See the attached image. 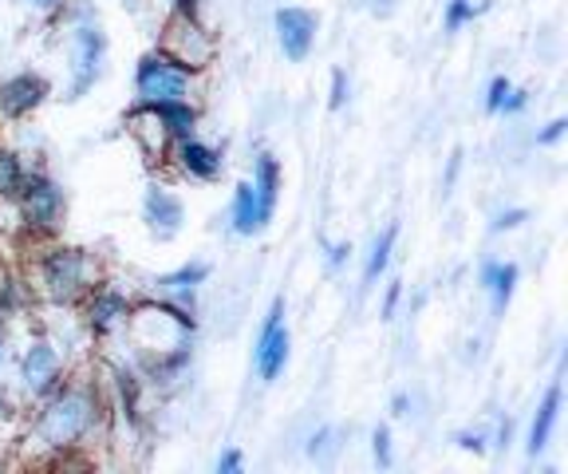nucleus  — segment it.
Instances as JSON below:
<instances>
[{
  "label": "nucleus",
  "mask_w": 568,
  "mask_h": 474,
  "mask_svg": "<svg viewBox=\"0 0 568 474\" xmlns=\"http://www.w3.org/2000/svg\"><path fill=\"white\" fill-rule=\"evenodd\" d=\"M88 309H83V316H88V329L95 332V336H106V332H115L119 324H126L134 316V304L126 293H119V289H91L88 296Z\"/></svg>",
  "instance_id": "ddd939ff"
},
{
  "label": "nucleus",
  "mask_w": 568,
  "mask_h": 474,
  "mask_svg": "<svg viewBox=\"0 0 568 474\" xmlns=\"http://www.w3.org/2000/svg\"><path fill=\"white\" fill-rule=\"evenodd\" d=\"M162 52L174 56L178 63H186L190 72H202L217 52V40H213V32H205L197 17H178L174 12V20L166 24V37H162Z\"/></svg>",
  "instance_id": "423d86ee"
},
{
  "label": "nucleus",
  "mask_w": 568,
  "mask_h": 474,
  "mask_svg": "<svg viewBox=\"0 0 568 474\" xmlns=\"http://www.w3.org/2000/svg\"><path fill=\"white\" fill-rule=\"evenodd\" d=\"M115 387H119V407H123V415L139 420V395H142L139 376H134L131 367H115Z\"/></svg>",
  "instance_id": "4be33fe9"
},
{
  "label": "nucleus",
  "mask_w": 568,
  "mask_h": 474,
  "mask_svg": "<svg viewBox=\"0 0 568 474\" xmlns=\"http://www.w3.org/2000/svg\"><path fill=\"white\" fill-rule=\"evenodd\" d=\"M170 162H174L178 171L186 174V179L194 182H213V179H222L225 171V159L217 147L202 143V139H194V134H186V139H174L170 143Z\"/></svg>",
  "instance_id": "f8f14e48"
},
{
  "label": "nucleus",
  "mask_w": 568,
  "mask_h": 474,
  "mask_svg": "<svg viewBox=\"0 0 568 474\" xmlns=\"http://www.w3.org/2000/svg\"><path fill=\"white\" fill-rule=\"evenodd\" d=\"M565 134H568V119H552L545 131H537V147H557Z\"/></svg>",
  "instance_id": "c85d7f7f"
},
{
  "label": "nucleus",
  "mask_w": 568,
  "mask_h": 474,
  "mask_svg": "<svg viewBox=\"0 0 568 474\" xmlns=\"http://www.w3.org/2000/svg\"><path fill=\"white\" fill-rule=\"evenodd\" d=\"M24 4L36 12H60L63 9V0H24Z\"/></svg>",
  "instance_id": "58836bf2"
},
{
  "label": "nucleus",
  "mask_w": 568,
  "mask_h": 474,
  "mask_svg": "<svg viewBox=\"0 0 568 474\" xmlns=\"http://www.w3.org/2000/svg\"><path fill=\"white\" fill-rule=\"evenodd\" d=\"M170 4L178 17H197V9H202V0H170Z\"/></svg>",
  "instance_id": "e433bc0d"
},
{
  "label": "nucleus",
  "mask_w": 568,
  "mask_h": 474,
  "mask_svg": "<svg viewBox=\"0 0 568 474\" xmlns=\"http://www.w3.org/2000/svg\"><path fill=\"white\" fill-rule=\"evenodd\" d=\"M517 278H521V269L514 261H481V273H478V285L481 293H489V304H494V316H501L514 301V289H517Z\"/></svg>",
  "instance_id": "dca6fc26"
},
{
  "label": "nucleus",
  "mask_w": 568,
  "mask_h": 474,
  "mask_svg": "<svg viewBox=\"0 0 568 474\" xmlns=\"http://www.w3.org/2000/svg\"><path fill=\"white\" fill-rule=\"evenodd\" d=\"M20 301H24V289H20V281L17 278H0V321L17 313Z\"/></svg>",
  "instance_id": "b1692460"
},
{
  "label": "nucleus",
  "mask_w": 568,
  "mask_h": 474,
  "mask_svg": "<svg viewBox=\"0 0 568 474\" xmlns=\"http://www.w3.org/2000/svg\"><path fill=\"white\" fill-rule=\"evenodd\" d=\"M142 222H146V230L159 238V242H174L178 233H182V225H186V206H182V198L174 194L170 186H146V194H142Z\"/></svg>",
  "instance_id": "9b49d317"
},
{
  "label": "nucleus",
  "mask_w": 568,
  "mask_h": 474,
  "mask_svg": "<svg viewBox=\"0 0 568 474\" xmlns=\"http://www.w3.org/2000/svg\"><path fill=\"white\" fill-rule=\"evenodd\" d=\"M17 206H20V222L32 238H52L55 230L63 225V190L52 174L44 171H28L24 174V186L17 194Z\"/></svg>",
  "instance_id": "39448f33"
},
{
  "label": "nucleus",
  "mask_w": 568,
  "mask_h": 474,
  "mask_svg": "<svg viewBox=\"0 0 568 474\" xmlns=\"http://www.w3.org/2000/svg\"><path fill=\"white\" fill-rule=\"evenodd\" d=\"M205 278H210V265H205V261H190V265L174 269V273L154 281V293H159V301L174 304L182 313H194L197 289L205 285Z\"/></svg>",
  "instance_id": "4468645a"
},
{
  "label": "nucleus",
  "mask_w": 568,
  "mask_h": 474,
  "mask_svg": "<svg viewBox=\"0 0 568 474\" xmlns=\"http://www.w3.org/2000/svg\"><path fill=\"white\" fill-rule=\"evenodd\" d=\"M372 455L379 466H390V431L387 427H375L372 431Z\"/></svg>",
  "instance_id": "cd10ccee"
},
{
  "label": "nucleus",
  "mask_w": 568,
  "mask_h": 474,
  "mask_svg": "<svg viewBox=\"0 0 568 474\" xmlns=\"http://www.w3.org/2000/svg\"><path fill=\"white\" fill-rule=\"evenodd\" d=\"M9 415H12V403L4 400V395H0V420H9Z\"/></svg>",
  "instance_id": "79ce46f5"
},
{
  "label": "nucleus",
  "mask_w": 568,
  "mask_h": 474,
  "mask_svg": "<svg viewBox=\"0 0 568 474\" xmlns=\"http://www.w3.org/2000/svg\"><path fill=\"white\" fill-rule=\"evenodd\" d=\"M24 159H20L17 151H9V147H0V202H17L20 186H24Z\"/></svg>",
  "instance_id": "412c9836"
},
{
  "label": "nucleus",
  "mask_w": 568,
  "mask_h": 474,
  "mask_svg": "<svg viewBox=\"0 0 568 474\" xmlns=\"http://www.w3.org/2000/svg\"><path fill=\"white\" fill-rule=\"evenodd\" d=\"M347 95H352V83H347V72H344V68H336V72H332V91H328V108H332V111H344Z\"/></svg>",
  "instance_id": "a878e982"
},
{
  "label": "nucleus",
  "mask_w": 568,
  "mask_h": 474,
  "mask_svg": "<svg viewBox=\"0 0 568 474\" xmlns=\"http://www.w3.org/2000/svg\"><path fill=\"white\" fill-rule=\"evenodd\" d=\"M99 285V261L75 245H48L36 258V289L52 304H80Z\"/></svg>",
  "instance_id": "f03ea898"
},
{
  "label": "nucleus",
  "mask_w": 568,
  "mask_h": 474,
  "mask_svg": "<svg viewBox=\"0 0 568 474\" xmlns=\"http://www.w3.org/2000/svg\"><path fill=\"white\" fill-rule=\"evenodd\" d=\"M509 438H514V420L506 415V420L497 423V447H509Z\"/></svg>",
  "instance_id": "4c0bfd02"
},
{
  "label": "nucleus",
  "mask_w": 568,
  "mask_h": 474,
  "mask_svg": "<svg viewBox=\"0 0 568 474\" xmlns=\"http://www.w3.org/2000/svg\"><path fill=\"white\" fill-rule=\"evenodd\" d=\"M273 28H276V44H281L284 60H293V63L308 60L312 44H316V32H320L316 12L301 9V4H284V9H276Z\"/></svg>",
  "instance_id": "1a4fd4ad"
},
{
  "label": "nucleus",
  "mask_w": 568,
  "mask_h": 474,
  "mask_svg": "<svg viewBox=\"0 0 568 474\" xmlns=\"http://www.w3.org/2000/svg\"><path fill=\"white\" fill-rule=\"evenodd\" d=\"M560 403H565V387H560V380H552L549 392H545L541 403H537V412H532L529 438H525V451H529L532 458L552 443V431H557V420H560Z\"/></svg>",
  "instance_id": "2eb2a0df"
},
{
  "label": "nucleus",
  "mask_w": 568,
  "mask_h": 474,
  "mask_svg": "<svg viewBox=\"0 0 568 474\" xmlns=\"http://www.w3.org/2000/svg\"><path fill=\"white\" fill-rule=\"evenodd\" d=\"M63 360L60 352L48 341H32L20 356V387H24L32 400H48L52 392L63 387Z\"/></svg>",
  "instance_id": "6e6552de"
},
{
  "label": "nucleus",
  "mask_w": 568,
  "mask_h": 474,
  "mask_svg": "<svg viewBox=\"0 0 568 474\" xmlns=\"http://www.w3.org/2000/svg\"><path fill=\"white\" fill-rule=\"evenodd\" d=\"M328 443H332V427L316 431V435L308 438V455H312V458H320L324 451H328Z\"/></svg>",
  "instance_id": "f704fd0d"
},
{
  "label": "nucleus",
  "mask_w": 568,
  "mask_h": 474,
  "mask_svg": "<svg viewBox=\"0 0 568 474\" xmlns=\"http://www.w3.org/2000/svg\"><path fill=\"white\" fill-rule=\"evenodd\" d=\"M241 463H245V455H241L237 447L222 451V458H217V474H237V471H241Z\"/></svg>",
  "instance_id": "72a5a7b5"
},
{
  "label": "nucleus",
  "mask_w": 568,
  "mask_h": 474,
  "mask_svg": "<svg viewBox=\"0 0 568 474\" xmlns=\"http://www.w3.org/2000/svg\"><path fill=\"white\" fill-rule=\"evenodd\" d=\"M288 324H284V296H276L268 304V316L257 332V344H253V367H257L261 384H273L276 376L288 364Z\"/></svg>",
  "instance_id": "0eeeda50"
},
{
  "label": "nucleus",
  "mask_w": 568,
  "mask_h": 474,
  "mask_svg": "<svg viewBox=\"0 0 568 474\" xmlns=\"http://www.w3.org/2000/svg\"><path fill=\"white\" fill-rule=\"evenodd\" d=\"M395 242H399V225H387V230H383L379 238L372 242V253H367V261H364V281H367V285H375V281L387 273L390 253H395Z\"/></svg>",
  "instance_id": "aec40b11"
},
{
  "label": "nucleus",
  "mask_w": 568,
  "mask_h": 474,
  "mask_svg": "<svg viewBox=\"0 0 568 474\" xmlns=\"http://www.w3.org/2000/svg\"><path fill=\"white\" fill-rule=\"evenodd\" d=\"M525 108H529V91H525V88H509L506 103H501V111H497V115H521Z\"/></svg>",
  "instance_id": "c756f323"
},
{
  "label": "nucleus",
  "mask_w": 568,
  "mask_h": 474,
  "mask_svg": "<svg viewBox=\"0 0 568 474\" xmlns=\"http://www.w3.org/2000/svg\"><path fill=\"white\" fill-rule=\"evenodd\" d=\"M4 356H9V344H4V332H0V364H4Z\"/></svg>",
  "instance_id": "37998d69"
},
{
  "label": "nucleus",
  "mask_w": 568,
  "mask_h": 474,
  "mask_svg": "<svg viewBox=\"0 0 568 474\" xmlns=\"http://www.w3.org/2000/svg\"><path fill=\"white\" fill-rule=\"evenodd\" d=\"M509 88H514V83H509V75H494V80H489V88H486V115H497V111H501Z\"/></svg>",
  "instance_id": "393cba45"
},
{
  "label": "nucleus",
  "mask_w": 568,
  "mask_h": 474,
  "mask_svg": "<svg viewBox=\"0 0 568 474\" xmlns=\"http://www.w3.org/2000/svg\"><path fill=\"white\" fill-rule=\"evenodd\" d=\"M106 60V32L95 12L83 9L71 12V99H83L103 75Z\"/></svg>",
  "instance_id": "7ed1b4c3"
},
{
  "label": "nucleus",
  "mask_w": 568,
  "mask_h": 474,
  "mask_svg": "<svg viewBox=\"0 0 568 474\" xmlns=\"http://www.w3.org/2000/svg\"><path fill=\"white\" fill-rule=\"evenodd\" d=\"M48 95H52V83H48L40 72L9 75V80H0V119H4V123L28 119L32 111L44 108Z\"/></svg>",
  "instance_id": "9d476101"
},
{
  "label": "nucleus",
  "mask_w": 568,
  "mask_h": 474,
  "mask_svg": "<svg viewBox=\"0 0 568 474\" xmlns=\"http://www.w3.org/2000/svg\"><path fill=\"white\" fill-rule=\"evenodd\" d=\"M253 186H257L261 194V206L268 210V214H276V194H281V162L273 159V154H261L257 167H253Z\"/></svg>",
  "instance_id": "6ab92c4d"
},
{
  "label": "nucleus",
  "mask_w": 568,
  "mask_h": 474,
  "mask_svg": "<svg viewBox=\"0 0 568 474\" xmlns=\"http://www.w3.org/2000/svg\"><path fill=\"white\" fill-rule=\"evenodd\" d=\"M347 258H352V242L328 245V269H339V265H347Z\"/></svg>",
  "instance_id": "c9c22d12"
},
{
  "label": "nucleus",
  "mask_w": 568,
  "mask_h": 474,
  "mask_svg": "<svg viewBox=\"0 0 568 474\" xmlns=\"http://www.w3.org/2000/svg\"><path fill=\"white\" fill-rule=\"evenodd\" d=\"M407 407H410L407 392H399V395H395V400H390V412H395V415H407Z\"/></svg>",
  "instance_id": "a19ab883"
},
{
  "label": "nucleus",
  "mask_w": 568,
  "mask_h": 474,
  "mask_svg": "<svg viewBox=\"0 0 568 474\" xmlns=\"http://www.w3.org/2000/svg\"><path fill=\"white\" fill-rule=\"evenodd\" d=\"M399 301H403V281H390V285H387V296H383V321H390V316H395Z\"/></svg>",
  "instance_id": "473e14b6"
},
{
  "label": "nucleus",
  "mask_w": 568,
  "mask_h": 474,
  "mask_svg": "<svg viewBox=\"0 0 568 474\" xmlns=\"http://www.w3.org/2000/svg\"><path fill=\"white\" fill-rule=\"evenodd\" d=\"M99 420H103V407H99L95 387L68 384V380H63L60 392L40 400V415H36V423H32V435L40 447L68 451V447H80L83 438H91Z\"/></svg>",
  "instance_id": "f257e3e1"
},
{
  "label": "nucleus",
  "mask_w": 568,
  "mask_h": 474,
  "mask_svg": "<svg viewBox=\"0 0 568 474\" xmlns=\"http://www.w3.org/2000/svg\"><path fill=\"white\" fill-rule=\"evenodd\" d=\"M151 115L159 119V127L166 131V139H186V134L197 131V108L190 99H174V103H154Z\"/></svg>",
  "instance_id": "a211bd4d"
},
{
  "label": "nucleus",
  "mask_w": 568,
  "mask_h": 474,
  "mask_svg": "<svg viewBox=\"0 0 568 474\" xmlns=\"http://www.w3.org/2000/svg\"><path fill=\"white\" fill-rule=\"evenodd\" d=\"M454 443H458L462 451H474V455H486V443H489V438L481 435V431H458V435H454Z\"/></svg>",
  "instance_id": "7c9ffc66"
},
{
  "label": "nucleus",
  "mask_w": 568,
  "mask_h": 474,
  "mask_svg": "<svg viewBox=\"0 0 568 474\" xmlns=\"http://www.w3.org/2000/svg\"><path fill=\"white\" fill-rule=\"evenodd\" d=\"M268 222H273V214L261 206L257 186H253V182H237V190H233V233L253 238V233H261Z\"/></svg>",
  "instance_id": "f3484780"
},
{
  "label": "nucleus",
  "mask_w": 568,
  "mask_h": 474,
  "mask_svg": "<svg viewBox=\"0 0 568 474\" xmlns=\"http://www.w3.org/2000/svg\"><path fill=\"white\" fill-rule=\"evenodd\" d=\"M529 218V210H521V206H514V210H497L494 214V222H489V233H506V230H517V225Z\"/></svg>",
  "instance_id": "bb28decb"
},
{
  "label": "nucleus",
  "mask_w": 568,
  "mask_h": 474,
  "mask_svg": "<svg viewBox=\"0 0 568 474\" xmlns=\"http://www.w3.org/2000/svg\"><path fill=\"white\" fill-rule=\"evenodd\" d=\"M458 171H462V151H454V154H450V171H446V186H454Z\"/></svg>",
  "instance_id": "ea45409f"
},
{
  "label": "nucleus",
  "mask_w": 568,
  "mask_h": 474,
  "mask_svg": "<svg viewBox=\"0 0 568 474\" xmlns=\"http://www.w3.org/2000/svg\"><path fill=\"white\" fill-rule=\"evenodd\" d=\"M197 72H190L186 63H178L174 56L146 52L134 68V95L139 108H154V103H174V99H190V83Z\"/></svg>",
  "instance_id": "20e7f679"
},
{
  "label": "nucleus",
  "mask_w": 568,
  "mask_h": 474,
  "mask_svg": "<svg viewBox=\"0 0 568 474\" xmlns=\"http://www.w3.org/2000/svg\"><path fill=\"white\" fill-rule=\"evenodd\" d=\"M486 9H489V0L486 4H474V0H446V20H443L446 32H462V28L474 24Z\"/></svg>",
  "instance_id": "5701e85b"
},
{
  "label": "nucleus",
  "mask_w": 568,
  "mask_h": 474,
  "mask_svg": "<svg viewBox=\"0 0 568 474\" xmlns=\"http://www.w3.org/2000/svg\"><path fill=\"white\" fill-rule=\"evenodd\" d=\"M359 9L372 12L375 20H387V17H395V9H399V4H395V0H359Z\"/></svg>",
  "instance_id": "2f4dec72"
}]
</instances>
